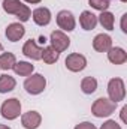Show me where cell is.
Listing matches in <instances>:
<instances>
[{"instance_id": "6da1fadb", "label": "cell", "mask_w": 127, "mask_h": 129, "mask_svg": "<svg viewBox=\"0 0 127 129\" xmlns=\"http://www.w3.org/2000/svg\"><path fill=\"white\" fill-rule=\"evenodd\" d=\"M117 108V104L108 98H99L91 105V113L96 117H109Z\"/></svg>"}, {"instance_id": "7a4b0ae2", "label": "cell", "mask_w": 127, "mask_h": 129, "mask_svg": "<svg viewBox=\"0 0 127 129\" xmlns=\"http://www.w3.org/2000/svg\"><path fill=\"white\" fill-rule=\"evenodd\" d=\"M45 87H46V80L40 74H33L32 77H27V80L24 81V89L30 95L42 93L45 90Z\"/></svg>"}, {"instance_id": "3957f363", "label": "cell", "mask_w": 127, "mask_h": 129, "mask_svg": "<svg viewBox=\"0 0 127 129\" xmlns=\"http://www.w3.org/2000/svg\"><path fill=\"white\" fill-rule=\"evenodd\" d=\"M108 95L109 99L115 104H118L120 101H123L126 96V87H124V81L121 78H112L108 83Z\"/></svg>"}, {"instance_id": "277c9868", "label": "cell", "mask_w": 127, "mask_h": 129, "mask_svg": "<svg viewBox=\"0 0 127 129\" xmlns=\"http://www.w3.org/2000/svg\"><path fill=\"white\" fill-rule=\"evenodd\" d=\"M0 113L5 119L8 120H14L20 116L21 113V102L17 99V98H12V99H8L2 104L0 107Z\"/></svg>"}, {"instance_id": "5b68a950", "label": "cell", "mask_w": 127, "mask_h": 129, "mask_svg": "<svg viewBox=\"0 0 127 129\" xmlns=\"http://www.w3.org/2000/svg\"><path fill=\"white\" fill-rule=\"evenodd\" d=\"M49 42H51V47L55 51H58V53L66 51L69 48V45H70V39L67 38V35L63 30H54V32L51 33Z\"/></svg>"}, {"instance_id": "8992f818", "label": "cell", "mask_w": 127, "mask_h": 129, "mask_svg": "<svg viewBox=\"0 0 127 129\" xmlns=\"http://www.w3.org/2000/svg\"><path fill=\"white\" fill-rule=\"evenodd\" d=\"M66 68L72 72H81L87 66V59L79 53H72L66 57Z\"/></svg>"}, {"instance_id": "52a82bcc", "label": "cell", "mask_w": 127, "mask_h": 129, "mask_svg": "<svg viewBox=\"0 0 127 129\" xmlns=\"http://www.w3.org/2000/svg\"><path fill=\"white\" fill-rule=\"evenodd\" d=\"M57 24L64 32H72L75 30V17L70 11H60L57 14Z\"/></svg>"}, {"instance_id": "ba28073f", "label": "cell", "mask_w": 127, "mask_h": 129, "mask_svg": "<svg viewBox=\"0 0 127 129\" xmlns=\"http://www.w3.org/2000/svg\"><path fill=\"white\" fill-rule=\"evenodd\" d=\"M42 122V117L37 111H27L21 117V123L26 129H37Z\"/></svg>"}, {"instance_id": "9c48e42d", "label": "cell", "mask_w": 127, "mask_h": 129, "mask_svg": "<svg viewBox=\"0 0 127 129\" xmlns=\"http://www.w3.org/2000/svg\"><path fill=\"white\" fill-rule=\"evenodd\" d=\"M23 54L26 56V57H29V59H32V60H40L42 59V48L33 41H27L26 44H24V47H23Z\"/></svg>"}, {"instance_id": "30bf717a", "label": "cell", "mask_w": 127, "mask_h": 129, "mask_svg": "<svg viewBox=\"0 0 127 129\" xmlns=\"http://www.w3.org/2000/svg\"><path fill=\"white\" fill-rule=\"evenodd\" d=\"M112 47V38L109 35H97L93 39V48L99 53H108V50Z\"/></svg>"}, {"instance_id": "8fae6325", "label": "cell", "mask_w": 127, "mask_h": 129, "mask_svg": "<svg viewBox=\"0 0 127 129\" xmlns=\"http://www.w3.org/2000/svg\"><path fill=\"white\" fill-rule=\"evenodd\" d=\"M108 60L114 64H123L127 60V53L120 47H111L108 50Z\"/></svg>"}, {"instance_id": "7c38bea8", "label": "cell", "mask_w": 127, "mask_h": 129, "mask_svg": "<svg viewBox=\"0 0 127 129\" xmlns=\"http://www.w3.org/2000/svg\"><path fill=\"white\" fill-rule=\"evenodd\" d=\"M24 33H26V29H24L23 24H20V23H12V24H9L8 29H6V38H8L11 42H17V41H20V39L24 36Z\"/></svg>"}, {"instance_id": "4fadbf2b", "label": "cell", "mask_w": 127, "mask_h": 129, "mask_svg": "<svg viewBox=\"0 0 127 129\" xmlns=\"http://www.w3.org/2000/svg\"><path fill=\"white\" fill-rule=\"evenodd\" d=\"M33 21L37 26H48L51 21V12L48 8H37L33 11Z\"/></svg>"}, {"instance_id": "5bb4252c", "label": "cell", "mask_w": 127, "mask_h": 129, "mask_svg": "<svg viewBox=\"0 0 127 129\" xmlns=\"http://www.w3.org/2000/svg\"><path fill=\"white\" fill-rule=\"evenodd\" d=\"M79 24L84 30H93L97 26V17L90 11H84L79 17Z\"/></svg>"}, {"instance_id": "9a60e30c", "label": "cell", "mask_w": 127, "mask_h": 129, "mask_svg": "<svg viewBox=\"0 0 127 129\" xmlns=\"http://www.w3.org/2000/svg\"><path fill=\"white\" fill-rule=\"evenodd\" d=\"M17 86V81L14 77L11 75H0V93H8V92H12Z\"/></svg>"}, {"instance_id": "2e32d148", "label": "cell", "mask_w": 127, "mask_h": 129, "mask_svg": "<svg viewBox=\"0 0 127 129\" xmlns=\"http://www.w3.org/2000/svg\"><path fill=\"white\" fill-rule=\"evenodd\" d=\"M14 71H15V74L17 75H21V77H29V75H32L33 71H34V66L32 63H29V62H17V63L14 64V68H12Z\"/></svg>"}, {"instance_id": "e0dca14e", "label": "cell", "mask_w": 127, "mask_h": 129, "mask_svg": "<svg viewBox=\"0 0 127 129\" xmlns=\"http://www.w3.org/2000/svg\"><path fill=\"white\" fill-rule=\"evenodd\" d=\"M97 21L102 24L103 29H106V30H109V32L114 30V21H115L114 14H111V12H108V11H103V12L99 15Z\"/></svg>"}, {"instance_id": "ac0fdd59", "label": "cell", "mask_w": 127, "mask_h": 129, "mask_svg": "<svg viewBox=\"0 0 127 129\" xmlns=\"http://www.w3.org/2000/svg\"><path fill=\"white\" fill-rule=\"evenodd\" d=\"M42 59L45 63L52 64L60 59V53L55 51L52 47H45V48H42Z\"/></svg>"}, {"instance_id": "d6986e66", "label": "cell", "mask_w": 127, "mask_h": 129, "mask_svg": "<svg viewBox=\"0 0 127 129\" xmlns=\"http://www.w3.org/2000/svg\"><path fill=\"white\" fill-rule=\"evenodd\" d=\"M96 89H97V80H96L94 77H85V78L81 81V90H82L85 95L94 93Z\"/></svg>"}, {"instance_id": "ffe728a7", "label": "cell", "mask_w": 127, "mask_h": 129, "mask_svg": "<svg viewBox=\"0 0 127 129\" xmlns=\"http://www.w3.org/2000/svg\"><path fill=\"white\" fill-rule=\"evenodd\" d=\"M17 63V59L12 53H5L0 56V69L2 71H9L14 68V64Z\"/></svg>"}, {"instance_id": "44dd1931", "label": "cell", "mask_w": 127, "mask_h": 129, "mask_svg": "<svg viewBox=\"0 0 127 129\" xmlns=\"http://www.w3.org/2000/svg\"><path fill=\"white\" fill-rule=\"evenodd\" d=\"M23 3L20 0H3V11L12 15H17L21 9Z\"/></svg>"}, {"instance_id": "7402d4cb", "label": "cell", "mask_w": 127, "mask_h": 129, "mask_svg": "<svg viewBox=\"0 0 127 129\" xmlns=\"http://www.w3.org/2000/svg\"><path fill=\"white\" fill-rule=\"evenodd\" d=\"M30 17H32V11H30V8H29L27 5H23L21 9H20V12L17 14V18H18L21 23H26V21L30 20Z\"/></svg>"}, {"instance_id": "603a6c76", "label": "cell", "mask_w": 127, "mask_h": 129, "mask_svg": "<svg viewBox=\"0 0 127 129\" xmlns=\"http://www.w3.org/2000/svg\"><path fill=\"white\" fill-rule=\"evenodd\" d=\"M88 3H90V6L91 8H94L97 11H108V8H109V0H88Z\"/></svg>"}, {"instance_id": "cb8c5ba5", "label": "cell", "mask_w": 127, "mask_h": 129, "mask_svg": "<svg viewBox=\"0 0 127 129\" xmlns=\"http://www.w3.org/2000/svg\"><path fill=\"white\" fill-rule=\"evenodd\" d=\"M100 129H121V126H120L115 120H108V122H105V123L100 126Z\"/></svg>"}, {"instance_id": "d4e9b609", "label": "cell", "mask_w": 127, "mask_h": 129, "mask_svg": "<svg viewBox=\"0 0 127 129\" xmlns=\"http://www.w3.org/2000/svg\"><path fill=\"white\" fill-rule=\"evenodd\" d=\"M75 129H96V126L93 123H90V122H82V123L76 125Z\"/></svg>"}, {"instance_id": "484cf974", "label": "cell", "mask_w": 127, "mask_h": 129, "mask_svg": "<svg viewBox=\"0 0 127 129\" xmlns=\"http://www.w3.org/2000/svg\"><path fill=\"white\" fill-rule=\"evenodd\" d=\"M126 20H127V14L123 15V18H121V30L124 33H127V27H126Z\"/></svg>"}, {"instance_id": "4316f807", "label": "cell", "mask_w": 127, "mask_h": 129, "mask_svg": "<svg viewBox=\"0 0 127 129\" xmlns=\"http://www.w3.org/2000/svg\"><path fill=\"white\" fill-rule=\"evenodd\" d=\"M126 113H127V107H123V108H121V120H123V122H127Z\"/></svg>"}, {"instance_id": "83f0119b", "label": "cell", "mask_w": 127, "mask_h": 129, "mask_svg": "<svg viewBox=\"0 0 127 129\" xmlns=\"http://www.w3.org/2000/svg\"><path fill=\"white\" fill-rule=\"evenodd\" d=\"M27 3H32V5H36V3H40V0H24Z\"/></svg>"}, {"instance_id": "f1b7e54d", "label": "cell", "mask_w": 127, "mask_h": 129, "mask_svg": "<svg viewBox=\"0 0 127 129\" xmlns=\"http://www.w3.org/2000/svg\"><path fill=\"white\" fill-rule=\"evenodd\" d=\"M39 42H40V44H45V42H46L45 36H40V38H39Z\"/></svg>"}, {"instance_id": "f546056e", "label": "cell", "mask_w": 127, "mask_h": 129, "mask_svg": "<svg viewBox=\"0 0 127 129\" xmlns=\"http://www.w3.org/2000/svg\"><path fill=\"white\" fill-rule=\"evenodd\" d=\"M0 129H11L9 126H6V125H0Z\"/></svg>"}, {"instance_id": "4dcf8cb0", "label": "cell", "mask_w": 127, "mask_h": 129, "mask_svg": "<svg viewBox=\"0 0 127 129\" xmlns=\"http://www.w3.org/2000/svg\"><path fill=\"white\" fill-rule=\"evenodd\" d=\"M0 50H2V44H0Z\"/></svg>"}, {"instance_id": "1f68e13d", "label": "cell", "mask_w": 127, "mask_h": 129, "mask_svg": "<svg viewBox=\"0 0 127 129\" xmlns=\"http://www.w3.org/2000/svg\"><path fill=\"white\" fill-rule=\"evenodd\" d=\"M121 2H126V0H121Z\"/></svg>"}]
</instances>
